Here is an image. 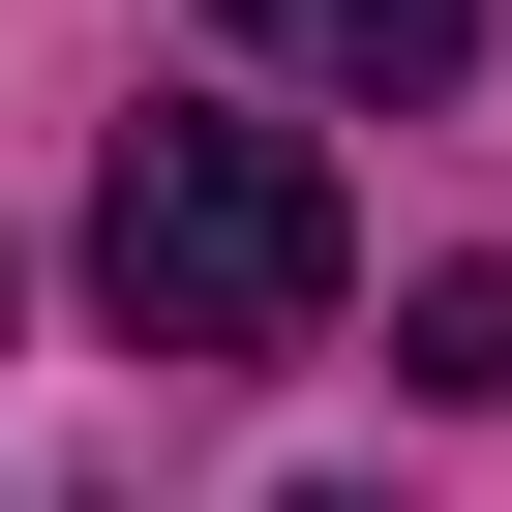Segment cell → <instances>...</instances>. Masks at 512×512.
<instances>
[{
	"label": "cell",
	"instance_id": "cell-1",
	"mask_svg": "<svg viewBox=\"0 0 512 512\" xmlns=\"http://www.w3.org/2000/svg\"><path fill=\"white\" fill-rule=\"evenodd\" d=\"M332 272H362V211H332L302 121H241V91H151V121H121V181H91V302H121V362H302Z\"/></svg>",
	"mask_w": 512,
	"mask_h": 512
},
{
	"label": "cell",
	"instance_id": "cell-2",
	"mask_svg": "<svg viewBox=\"0 0 512 512\" xmlns=\"http://www.w3.org/2000/svg\"><path fill=\"white\" fill-rule=\"evenodd\" d=\"M241 61H302V91H362V121H422L452 61H482V0H211Z\"/></svg>",
	"mask_w": 512,
	"mask_h": 512
},
{
	"label": "cell",
	"instance_id": "cell-3",
	"mask_svg": "<svg viewBox=\"0 0 512 512\" xmlns=\"http://www.w3.org/2000/svg\"><path fill=\"white\" fill-rule=\"evenodd\" d=\"M392 362H422V392H512V272H422V302H392Z\"/></svg>",
	"mask_w": 512,
	"mask_h": 512
}]
</instances>
